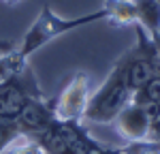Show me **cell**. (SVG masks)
Wrapping results in <instances>:
<instances>
[{
    "instance_id": "1",
    "label": "cell",
    "mask_w": 160,
    "mask_h": 154,
    "mask_svg": "<svg viewBox=\"0 0 160 154\" xmlns=\"http://www.w3.org/2000/svg\"><path fill=\"white\" fill-rule=\"evenodd\" d=\"M105 19H107V11L105 9L86 13V15H79V17H60V15L53 13V9L49 4H45L41 9V13L37 15V19L32 22V26L26 30V34L22 37L19 45L15 49H17V54L24 60H28L32 54H37L43 45L51 43L53 38L62 37L66 32H73L77 28H83V26L105 22Z\"/></svg>"
},
{
    "instance_id": "2",
    "label": "cell",
    "mask_w": 160,
    "mask_h": 154,
    "mask_svg": "<svg viewBox=\"0 0 160 154\" xmlns=\"http://www.w3.org/2000/svg\"><path fill=\"white\" fill-rule=\"evenodd\" d=\"M132 28H135L137 43L130 49L124 51L113 66L120 69V73L126 77L130 90L137 92L145 84H149L152 79L160 77V56L156 49V43L149 37L148 30L139 24H135Z\"/></svg>"
},
{
    "instance_id": "3",
    "label": "cell",
    "mask_w": 160,
    "mask_h": 154,
    "mask_svg": "<svg viewBox=\"0 0 160 154\" xmlns=\"http://www.w3.org/2000/svg\"><path fill=\"white\" fill-rule=\"evenodd\" d=\"M132 90L128 86L126 77L120 73V69H111L105 81L90 94L83 120L96 122V124H113V120L128 103L132 101Z\"/></svg>"
},
{
    "instance_id": "4",
    "label": "cell",
    "mask_w": 160,
    "mask_h": 154,
    "mask_svg": "<svg viewBox=\"0 0 160 154\" xmlns=\"http://www.w3.org/2000/svg\"><path fill=\"white\" fill-rule=\"evenodd\" d=\"M32 139H37L47 154H94L105 146L94 139L79 120L58 118Z\"/></svg>"
},
{
    "instance_id": "5",
    "label": "cell",
    "mask_w": 160,
    "mask_h": 154,
    "mask_svg": "<svg viewBox=\"0 0 160 154\" xmlns=\"http://www.w3.org/2000/svg\"><path fill=\"white\" fill-rule=\"evenodd\" d=\"M45 96L30 62L0 79V120L15 122L32 99Z\"/></svg>"
},
{
    "instance_id": "6",
    "label": "cell",
    "mask_w": 160,
    "mask_h": 154,
    "mask_svg": "<svg viewBox=\"0 0 160 154\" xmlns=\"http://www.w3.org/2000/svg\"><path fill=\"white\" fill-rule=\"evenodd\" d=\"M90 75L86 71H77L68 84L62 88L56 101V118L58 120H83L88 101H90Z\"/></svg>"
},
{
    "instance_id": "7",
    "label": "cell",
    "mask_w": 160,
    "mask_h": 154,
    "mask_svg": "<svg viewBox=\"0 0 160 154\" xmlns=\"http://www.w3.org/2000/svg\"><path fill=\"white\" fill-rule=\"evenodd\" d=\"M53 120H56V101L41 96V99H32L26 105L19 118L15 120V124L22 135L34 137L41 131H45Z\"/></svg>"
},
{
    "instance_id": "8",
    "label": "cell",
    "mask_w": 160,
    "mask_h": 154,
    "mask_svg": "<svg viewBox=\"0 0 160 154\" xmlns=\"http://www.w3.org/2000/svg\"><path fill=\"white\" fill-rule=\"evenodd\" d=\"M113 126H115V131H118L128 143H132V141H143V139L149 137L152 118H149V114L141 105H137L135 101H130L122 111L118 114V118L113 120Z\"/></svg>"
},
{
    "instance_id": "9",
    "label": "cell",
    "mask_w": 160,
    "mask_h": 154,
    "mask_svg": "<svg viewBox=\"0 0 160 154\" xmlns=\"http://www.w3.org/2000/svg\"><path fill=\"white\" fill-rule=\"evenodd\" d=\"M137 13V24L154 37L160 30V0H130Z\"/></svg>"
},
{
    "instance_id": "10",
    "label": "cell",
    "mask_w": 160,
    "mask_h": 154,
    "mask_svg": "<svg viewBox=\"0 0 160 154\" xmlns=\"http://www.w3.org/2000/svg\"><path fill=\"white\" fill-rule=\"evenodd\" d=\"M132 101L137 105H141L145 111L149 114V118H158L160 116V77L152 79L149 84H145L143 88H139L132 94Z\"/></svg>"
},
{
    "instance_id": "11",
    "label": "cell",
    "mask_w": 160,
    "mask_h": 154,
    "mask_svg": "<svg viewBox=\"0 0 160 154\" xmlns=\"http://www.w3.org/2000/svg\"><path fill=\"white\" fill-rule=\"evenodd\" d=\"M102 9L107 11V22L113 26H135L137 13L130 0H105Z\"/></svg>"
},
{
    "instance_id": "12",
    "label": "cell",
    "mask_w": 160,
    "mask_h": 154,
    "mask_svg": "<svg viewBox=\"0 0 160 154\" xmlns=\"http://www.w3.org/2000/svg\"><path fill=\"white\" fill-rule=\"evenodd\" d=\"M4 154H47L43 150V146L37 139L28 137V135H19L17 139L9 146V150Z\"/></svg>"
},
{
    "instance_id": "13",
    "label": "cell",
    "mask_w": 160,
    "mask_h": 154,
    "mask_svg": "<svg viewBox=\"0 0 160 154\" xmlns=\"http://www.w3.org/2000/svg\"><path fill=\"white\" fill-rule=\"evenodd\" d=\"M19 135H22V133H19V128H17L15 122L0 120V154L7 152V150H9V146H11Z\"/></svg>"
},
{
    "instance_id": "14",
    "label": "cell",
    "mask_w": 160,
    "mask_h": 154,
    "mask_svg": "<svg viewBox=\"0 0 160 154\" xmlns=\"http://www.w3.org/2000/svg\"><path fill=\"white\" fill-rule=\"evenodd\" d=\"M124 154H160V141L154 139H143V141H132L122 148Z\"/></svg>"
},
{
    "instance_id": "15",
    "label": "cell",
    "mask_w": 160,
    "mask_h": 154,
    "mask_svg": "<svg viewBox=\"0 0 160 154\" xmlns=\"http://www.w3.org/2000/svg\"><path fill=\"white\" fill-rule=\"evenodd\" d=\"M148 139L160 141V116L152 120V131H149V137H148Z\"/></svg>"
},
{
    "instance_id": "16",
    "label": "cell",
    "mask_w": 160,
    "mask_h": 154,
    "mask_svg": "<svg viewBox=\"0 0 160 154\" xmlns=\"http://www.w3.org/2000/svg\"><path fill=\"white\" fill-rule=\"evenodd\" d=\"M94 154H124V150H122V148H111V146H107V143H105L98 152H94Z\"/></svg>"
},
{
    "instance_id": "17",
    "label": "cell",
    "mask_w": 160,
    "mask_h": 154,
    "mask_svg": "<svg viewBox=\"0 0 160 154\" xmlns=\"http://www.w3.org/2000/svg\"><path fill=\"white\" fill-rule=\"evenodd\" d=\"M152 38H154V43H156V49H158V56H160V30H158V32H156Z\"/></svg>"
},
{
    "instance_id": "18",
    "label": "cell",
    "mask_w": 160,
    "mask_h": 154,
    "mask_svg": "<svg viewBox=\"0 0 160 154\" xmlns=\"http://www.w3.org/2000/svg\"><path fill=\"white\" fill-rule=\"evenodd\" d=\"M2 2H4L7 7H17V4H22L24 0H2Z\"/></svg>"
}]
</instances>
